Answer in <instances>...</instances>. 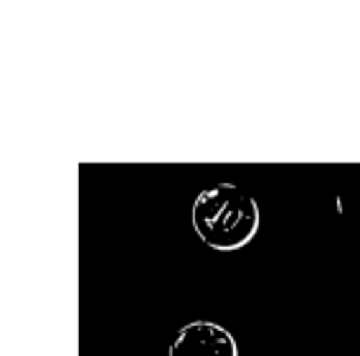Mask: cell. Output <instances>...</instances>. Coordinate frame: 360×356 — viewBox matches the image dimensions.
Here are the masks:
<instances>
[{
	"mask_svg": "<svg viewBox=\"0 0 360 356\" xmlns=\"http://www.w3.org/2000/svg\"><path fill=\"white\" fill-rule=\"evenodd\" d=\"M191 224L206 247L216 252H236L257 237L262 211L257 199L236 183H216L195 196Z\"/></svg>",
	"mask_w": 360,
	"mask_h": 356,
	"instance_id": "cell-1",
	"label": "cell"
},
{
	"mask_svg": "<svg viewBox=\"0 0 360 356\" xmlns=\"http://www.w3.org/2000/svg\"><path fill=\"white\" fill-rule=\"evenodd\" d=\"M167 356H238V343L221 324L191 321L175 333Z\"/></svg>",
	"mask_w": 360,
	"mask_h": 356,
	"instance_id": "cell-2",
	"label": "cell"
}]
</instances>
